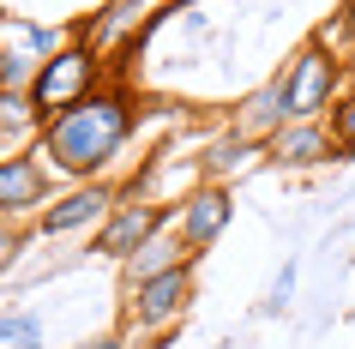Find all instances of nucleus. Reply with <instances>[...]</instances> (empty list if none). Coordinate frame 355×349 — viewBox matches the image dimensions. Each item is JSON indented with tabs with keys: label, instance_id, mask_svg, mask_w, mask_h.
<instances>
[{
	"label": "nucleus",
	"instance_id": "7ed1b4c3",
	"mask_svg": "<svg viewBox=\"0 0 355 349\" xmlns=\"http://www.w3.org/2000/svg\"><path fill=\"white\" fill-rule=\"evenodd\" d=\"M277 78H283V91H289V114L295 121H325L331 103L343 96V60L325 42H301Z\"/></svg>",
	"mask_w": 355,
	"mask_h": 349
},
{
	"label": "nucleus",
	"instance_id": "2eb2a0df",
	"mask_svg": "<svg viewBox=\"0 0 355 349\" xmlns=\"http://www.w3.org/2000/svg\"><path fill=\"white\" fill-rule=\"evenodd\" d=\"M0 349H42V319L24 307H6L0 319Z\"/></svg>",
	"mask_w": 355,
	"mask_h": 349
},
{
	"label": "nucleus",
	"instance_id": "f3484780",
	"mask_svg": "<svg viewBox=\"0 0 355 349\" xmlns=\"http://www.w3.org/2000/svg\"><path fill=\"white\" fill-rule=\"evenodd\" d=\"M289 295H295V259L277 271V283H271V295H265V313H283V307H289Z\"/></svg>",
	"mask_w": 355,
	"mask_h": 349
},
{
	"label": "nucleus",
	"instance_id": "a211bd4d",
	"mask_svg": "<svg viewBox=\"0 0 355 349\" xmlns=\"http://www.w3.org/2000/svg\"><path fill=\"white\" fill-rule=\"evenodd\" d=\"M67 349H132V337L127 331H96V337H78V343H67Z\"/></svg>",
	"mask_w": 355,
	"mask_h": 349
},
{
	"label": "nucleus",
	"instance_id": "6e6552de",
	"mask_svg": "<svg viewBox=\"0 0 355 349\" xmlns=\"http://www.w3.org/2000/svg\"><path fill=\"white\" fill-rule=\"evenodd\" d=\"M55 199H60V193H55V169L42 163L37 151L0 157V211H6V223H19V217H42Z\"/></svg>",
	"mask_w": 355,
	"mask_h": 349
},
{
	"label": "nucleus",
	"instance_id": "39448f33",
	"mask_svg": "<svg viewBox=\"0 0 355 349\" xmlns=\"http://www.w3.org/2000/svg\"><path fill=\"white\" fill-rule=\"evenodd\" d=\"M67 42H73V31H55V24L24 19V12H6L0 19V91H31L42 60L60 55Z\"/></svg>",
	"mask_w": 355,
	"mask_h": 349
},
{
	"label": "nucleus",
	"instance_id": "20e7f679",
	"mask_svg": "<svg viewBox=\"0 0 355 349\" xmlns=\"http://www.w3.org/2000/svg\"><path fill=\"white\" fill-rule=\"evenodd\" d=\"M168 229H175V199H139V193H132V199L114 205L109 223L91 235V253L109 259V265H127L132 253H145L150 241L168 235Z\"/></svg>",
	"mask_w": 355,
	"mask_h": 349
},
{
	"label": "nucleus",
	"instance_id": "4468645a",
	"mask_svg": "<svg viewBox=\"0 0 355 349\" xmlns=\"http://www.w3.org/2000/svg\"><path fill=\"white\" fill-rule=\"evenodd\" d=\"M24 133L42 139V114H37V103H31V91H0V151L19 157Z\"/></svg>",
	"mask_w": 355,
	"mask_h": 349
},
{
	"label": "nucleus",
	"instance_id": "1a4fd4ad",
	"mask_svg": "<svg viewBox=\"0 0 355 349\" xmlns=\"http://www.w3.org/2000/svg\"><path fill=\"white\" fill-rule=\"evenodd\" d=\"M229 223H235V193L217 187V181H199V187H187V193L175 199V235L187 241L193 253H205Z\"/></svg>",
	"mask_w": 355,
	"mask_h": 349
},
{
	"label": "nucleus",
	"instance_id": "dca6fc26",
	"mask_svg": "<svg viewBox=\"0 0 355 349\" xmlns=\"http://www.w3.org/2000/svg\"><path fill=\"white\" fill-rule=\"evenodd\" d=\"M325 121H331V139H337V151H343V157H355V91H343V96H337Z\"/></svg>",
	"mask_w": 355,
	"mask_h": 349
},
{
	"label": "nucleus",
	"instance_id": "f03ea898",
	"mask_svg": "<svg viewBox=\"0 0 355 349\" xmlns=\"http://www.w3.org/2000/svg\"><path fill=\"white\" fill-rule=\"evenodd\" d=\"M103 73H109L103 49H96V42H78V37L67 42L60 55H49V60H42V73L31 78V103H37L42 127H49L55 114L78 109L85 96H96V91H103Z\"/></svg>",
	"mask_w": 355,
	"mask_h": 349
},
{
	"label": "nucleus",
	"instance_id": "6ab92c4d",
	"mask_svg": "<svg viewBox=\"0 0 355 349\" xmlns=\"http://www.w3.org/2000/svg\"><path fill=\"white\" fill-rule=\"evenodd\" d=\"M343 19H355V0H349V12H343Z\"/></svg>",
	"mask_w": 355,
	"mask_h": 349
},
{
	"label": "nucleus",
	"instance_id": "423d86ee",
	"mask_svg": "<svg viewBox=\"0 0 355 349\" xmlns=\"http://www.w3.org/2000/svg\"><path fill=\"white\" fill-rule=\"evenodd\" d=\"M193 307V259L187 265H175V271L150 277V283H139V289H127V337H139V331H175L181 319H187Z\"/></svg>",
	"mask_w": 355,
	"mask_h": 349
},
{
	"label": "nucleus",
	"instance_id": "9b49d317",
	"mask_svg": "<svg viewBox=\"0 0 355 349\" xmlns=\"http://www.w3.org/2000/svg\"><path fill=\"white\" fill-rule=\"evenodd\" d=\"M289 121H295V114H289V91H283V78H277V73L265 78L259 91H247V96H241V109H235V133H247V139H265V145H271V139H277Z\"/></svg>",
	"mask_w": 355,
	"mask_h": 349
},
{
	"label": "nucleus",
	"instance_id": "9d476101",
	"mask_svg": "<svg viewBox=\"0 0 355 349\" xmlns=\"http://www.w3.org/2000/svg\"><path fill=\"white\" fill-rule=\"evenodd\" d=\"M271 163L277 169H319V163H343V151L331 139V121H289L271 139Z\"/></svg>",
	"mask_w": 355,
	"mask_h": 349
},
{
	"label": "nucleus",
	"instance_id": "f8f14e48",
	"mask_svg": "<svg viewBox=\"0 0 355 349\" xmlns=\"http://www.w3.org/2000/svg\"><path fill=\"white\" fill-rule=\"evenodd\" d=\"M271 163V145L265 139H247V133H223V139H211V151L199 157V175L217 187H229V175H247V169Z\"/></svg>",
	"mask_w": 355,
	"mask_h": 349
},
{
	"label": "nucleus",
	"instance_id": "0eeeda50",
	"mask_svg": "<svg viewBox=\"0 0 355 349\" xmlns=\"http://www.w3.org/2000/svg\"><path fill=\"white\" fill-rule=\"evenodd\" d=\"M114 205H121V187H109V181H73L37 217V241H60V235H78V229H91V235H96V229L109 223Z\"/></svg>",
	"mask_w": 355,
	"mask_h": 349
},
{
	"label": "nucleus",
	"instance_id": "ddd939ff",
	"mask_svg": "<svg viewBox=\"0 0 355 349\" xmlns=\"http://www.w3.org/2000/svg\"><path fill=\"white\" fill-rule=\"evenodd\" d=\"M187 259H199L187 247V241L175 235V229H168V235H157L145 247V253H132L127 265H121V271H127V289H139V283H150V277H163V271H175V265H187Z\"/></svg>",
	"mask_w": 355,
	"mask_h": 349
},
{
	"label": "nucleus",
	"instance_id": "f257e3e1",
	"mask_svg": "<svg viewBox=\"0 0 355 349\" xmlns=\"http://www.w3.org/2000/svg\"><path fill=\"white\" fill-rule=\"evenodd\" d=\"M132 127H139V103L127 85H103L96 96H85L78 109L55 114L37 139V157L67 181H103L114 169V157L127 151Z\"/></svg>",
	"mask_w": 355,
	"mask_h": 349
}]
</instances>
